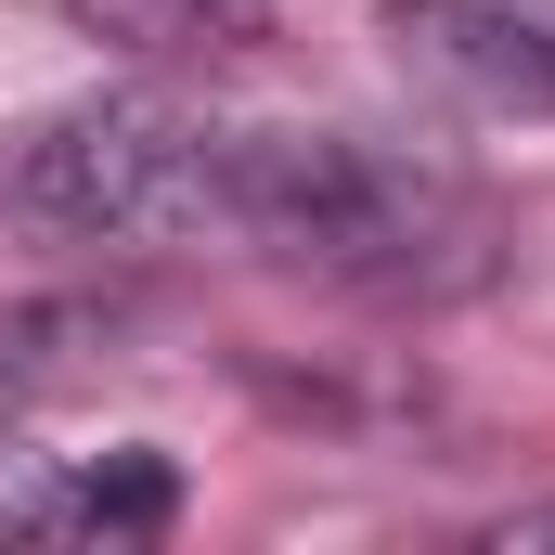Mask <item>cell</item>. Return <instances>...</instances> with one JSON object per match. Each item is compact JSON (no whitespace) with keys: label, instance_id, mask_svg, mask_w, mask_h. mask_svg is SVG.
Returning a JSON list of instances; mask_svg holds the SVG:
<instances>
[{"label":"cell","instance_id":"cell-1","mask_svg":"<svg viewBox=\"0 0 555 555\" xmlns=\"http://www.w3.org/2000/svg\"><path fill=\"white\" fill-rule=\"evenodd\" d=\"M194 246L272 259V272L375 284V297H439L478 284L491 207L465 168L362 130H284V117H207V207Z\"/></svg>","mask_w":555,"mask_h":555},{"label":"cell","instance_id":"cell-2","mask_svg":"<svg viewBox=\"0 0 555 555\" xmlns=\"http://www.w3.org/2000/svg\"><path fill=\"white\" fill-rule=\"evenodd\" d=\"M13 207L52 220V233H104V246H194V207H207V104H168V91H104V104H65L13 142Z\"/></svg>","mask_w":555,"mask_h":555},{"label":"cell","instance_id":"cell-3","mask_svg":"<svg viewBox=\"0 0 555 555\" xmlns=\"http://www.w3.org/2000/svg\"><path fill=\"white\" fill-rule=\"evenodd\" d=\"M388 39L491 117H555V0H388Z\"/></svg>","mask_w":555,"mask_h":555},{"label":"cell","instance_id":"cell-4","mask_svg":"<svg viewBox=\"0 0 555 555\" xmlns=\"http://www.w3.org/2000/svg\"><path fill=\"white\" fill-rule=\"evenodd\" d=\"M168 517V465L117 452V465H65L0 439V543H52V530H155Z\"/></svg>","mask_w":555,"mask_h":555}]
</instances>
